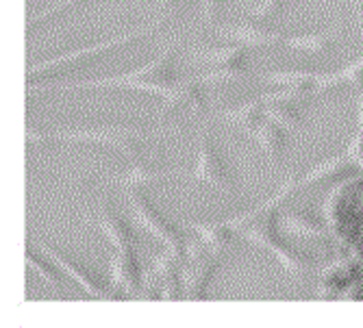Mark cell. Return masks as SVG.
<instances>
[{
	"instance_id": "obj_1",
	"label": "cell",
	"mask_w": 363,
	"mask_h": 328,
	"mask_svg": "<svg viewBox=\"0 0 363 328\" xmlns=\"http://www.w3.org/2000/svg\"><path fill=\"white\" fill-rule=\"evenodd\" d=\"M163 130H150V128H140V126H113V124H103V126H85V128H61V130H44L38 128H26V142H74V144H96L105 148H116L124 154H138L142 144L152 137L161 135Z\"/></svg>"
},
{
	"instance_id": "obj_2",
	"label": "cell",
	"mask_w": 363,
	"mask_h": 328,
	"mask_svg": "<svg viewBox=\"0 0 363 328\" xmlns=\"http://www.w3.org/2000/svg\"><path fill=\"white\" fill-rule=\"evenodd\" d=\"M279 211H268L261 217H257L255 222L246 224L240 235L246 242H252L261 248H266L268 252L274 254V259L279 261V266L283 268V272L291 278H301L305 274H311L315 270V266L309 259H305L301 252L291 250L283 239H281V231H279Z\"/></svg>"
},
{
	"instance_id": "obj_3",
	"label": "cell",
	"mask_w": 363,
	"mask_h": 328,
	"mask_svg": "<svg viewBox=\"0 0 363 328\" xmlns=\"http://www.w3.org/2000/svg\"><path fill=\"white\" fill-rule=\"evenodd\" d=\"M126 203H128L130 215H133V222L144 233H148L152 239H157L163 248H174V250L185 248L187 239L183 237V231L177 224H172L168 217H163L159 213V209L150 203L144 189H128Z\"/></svg>"
},
{
	"instance_id": "obj_4",
	"label": "cell",
	"mask_w": 363,
	"mask_h": 328,
	"mask_svg": "<svg viewBox=\"0 0 363 328\" xmlns=\"http://www.w3.org/2000/svg\"><path fill=\"white\" fill-rule=\"evenodd\" d=\"M191 181L203 183V185H207L216 191L228 193V196H235V191H238L235 176H233V172H230L222 150L216 146L209 130H205L201 142H198L196 166L191 172Z\"/></svg>"
},
{
	"instance_id": "obj_5",
	"label": "cell",
	"mask_w": 363,
	"mask_h": 328,
	"mask_svg": "<svg viewBox=\"0 0 363 328\" xmlns=\"http://www.w3.org/2000/svg\"><path fill=\"white\" fill-rule=\"evenodd\" d=\"M166 18H159L150 24H144L140 28H133V30H126L122 35L113 38V40H107V42H101V44H91V46H81V48H74V50H68L63 55H57V57H50V59H44V61H38V63H30L28 65V77H35V74H44V72H52V70H61V68H68V65H77L79 61H85V59H91V57H98L103 55L111 48H118V46H124L128 42H133L138 38H144V35H150L152 30H157Z\"/></svg>"
},
{
	"instance_id": "obj_6",
	"label": "cell",
	"mask_w": 363,
	"mask_h": 328,
	"mask_svg": "<svg viewBox=\"0 0 363 328\" xmlns=\"http://www.w3.org/2000/svg\"><path fill=\"white\" fill-rule=\"evenodd\" d=\"M203 83L194 79L174 81L161 96V113H174V111H189V113H205L207 111V96L203 91Z\"/></svg>"
},
{
	"instance_id": "obj_7",
	"label": "cell",
	"mask_w": 363,
	"mask_h": 328,
	"mask_svg": "<svg viewBox=\"0 0 363 328\" xmlns=\"http://www.w3.org/2000/svg\"><path fill=\"white\" fill-rule=\"evenodd\" d=\"M220 252H209L203 259L185 261L181 270V283H183V298L187 300H201L207 298V289L216 276L218 266L222 264Z\"/></svg>"
},
{
	"instance_id": "obj_8",
	"label": "cell",
	"mask_w": 363,
	"mask_h": 328,
	"mask_svg": "<svg viewBox=\"0 0 363 328\" xmlns=\"http://www.w3.org/2000/svg\"><path fill=\"white\" fill-rule=\"evenodd\" d=\"M98 226V231L105 235V239L116 248V250H122V252H135L140 239H138V233L135 228L130 226V222L118 211V209H111L107 205H103L98 209V213L91 217Z\"/></svg>"
},
{
	"instance_id": "obj_9",
	"label": "cell",
	"mask_w": 363,
	"mask_h": 328,
	"mask_svg": "<svg viewBox=\"0 0 363 328\" xmlns=\"http://www.w3.org/2000/svg\"><path fill=\"white\" fill-rule=\"evenodd\" d=\"M216 35L226 40V42H235L248 48H270V46H283L285 42V33L272 30L266 26H259L255 22H242V24H228L216 28Z\"/></svg>"
},
{
	"instance_id": "obj_10",
	"label": "cell",
	"mask_w": 363,
	"mask_h": 328,
	"mask_svg": "<svg viewBox=\"0 0 363 328\" xmlns=\"http://www.w3.org/2000/svg\"><path fill=\"white\" fill-rule=\"evenodd\" d=\"M35 248H38L44 256H48L65 276H70L74 283H79V287L87 293V296H91V298H103V300L118 298V296H113V293H109L105 287L98 285V281L94 278V274H91L89 270H85L83 266H77L74 261H70L68 256L61 254L59 250H55V248H50L48 244H42V242H35Z\"/></svg>"
},
{
	"instance_id": "obj_11",
	"label": "cell",
	"mask_w": 363,
	"mask_h": 328,
	"mask_svg": "<svg viewBox=\"0 0 363 328\" xmlns=\"http://www.w3.org/2000/svg\"><path fill=\"white\" fill-rule=\"evenodd\" d=\"M109 283L118 291L128 293V296H135L138 291L144 289V270L135 252L116 250L109 261Z\"/></svg>"
},
{
	"instance_id": "obj_12",
	"label": "cell",
	"mask_w": 363,
	"mask_h": 328,
	"mask_svg": "<svg viewBox=\"0 0 363 328\" xmlns=\"http://www.w3.org/2000/svg\"><path fill=\"white\" fill-rule=\"evenodd\" d=\"M248 46L228 42L226 46H207V48H191L189 59L196 63H207L211 68H235L248 70Z\"/></svg>"
},
{
	"instance_id": "obj_13",
	"label": "cell",
	"mask_w": 363,
	"mask_h": 328,
	"mask_svg": "<svg viewBox=\"0 0 363 328\" xmlns=\"http://www.w3.org/2000/svg\"><path fill=\"white\" fill-rule=\"evenodd\" d=\"M287 135H289V130L283 128L281 124L272 122V120H263L255 130H250L248 137H252L261 150L266 152L268 161H270V166L274 170L281 168V163H283V152H285V146H287Z\"/></svg>"
},
{
	"instance_id": "obj_14",
	"label": "cell",
	"mask_w": 363,
	"mask_h": 328,
	"mask_svg": "<svg viewBox=\"0 0 363 328\" xmlns=\"http://www.w3.org/2000/svg\"><path fill=\"white\" fill-rule=\"evenodd\" d=\"M279 231L296 237V239H309V242H326L328 233L326 228L305 211H281L279 215Z\"/></svg>"
},
{
	"instance_id": "obj_15",
	"label": "cell",
	"mask_w": 363,
	"mask_h": 328,
	"mask_svg": "<svg viewBox=\"0 0 363 328\" xmlns=\"http://www.w3.org/2000/svg\"><path fill=\"white\" fill-rule=\"evenodd\" d=\"M177 176H181V174L179 172H168V170H155V168L148 166V163L138 159L135 163H130V168L124 174L111 176L107 181L113 183V185H122L128 191V189H144V187H150L155 183H163V181L177 179Z\"/></svg>"
},
{
	"instance_id": "obj_16",
	"label": "cell",
	"mask_w": 363,
	"mask_h": 328,
	"mask_svg": "<svg viewBox=\"0 0 363 328\" xmlns=\"http://www.w3.org/2000/svg\"><path fill=\"white\" fill-rule=\"evenodd\" d=\"M187 226L213 252H220V254L228 252V248L233 246V239L238 235V231L228 224V220H222V222H196V220H189Z\"/></svg>"
},
{
	"instance_id": "obj_17",
	"label": "cell",
	"mask_w": 363,
	"mask_h": 328,
	"mask_svg": "<svg viewBox=\"0 0 363 328\" xmlns=\"http://www.w3.org/2000/svg\"><path fill=\"white\" fill-rule=\"evenodd\" d=\"M354 161L344 152L335 154V157H328L324 159L318 166H313L307 174H303L298 179V189H305V187H311V185H318V183H324V181H331L335 176H342L350 170H354Z\"/></svg>"
},
{
	"instance_id": "obj_18",
	"label": "cell",
	"mask_w": 363,
	"mask_h": 328,
	"mask_svg": "<svg viewBox=\"0 0 363 328\" xmlns=\"http://www.w3.org/2000/svg\"><path fill=\"white\" fill-rule=\"evenodd\" d=\"M226 124L230 126H238L240 130L248 135L250 130H255L263 120H266V103H263V98H250V101L233 107V109H226L222 111L220 115Z\"/></svg>"
},
{
	"instance_id": "obj_19",
	"label": "cell",
	"mask_w": 363,
	"mask_h": 328,
	"mask_svg": "<svg viewBox=\"0 0 363 328\" xmlns=\"http://www.w3.org/2000/svg\"><path fill=\"white\" fill-rule=\"evenodd\" d=\"M283 46L291 52L309 57H328L335 46L333 33H305V35H285Z\"/></svg>"
},
{
	"instance_id": "obj_20",
	"label": "cell",
	"mask_w": 363,
	"mask_h": 328,
	"mask_svg": "<svg viewBox=\"0 0 363 328\" xmlns=\"http://www.w3.org/2000/svg\"><path fill=\"white\" fill-rule=\"evenodd\" d=\"M320 77L322 72H315V70H277V72L255 74V79H261L263 83H270L277 87H301L313 94H318Z\"/></svg>"
},
{
	"instance_id": "obj_21",
	"label": "cell",
	"mask_w": 363,
	"mask_h": 328,
	"mask_svg": "<svg viewBox=\"0 0 363 328\" xmlns=\"http://www.w3.org/2000/svg\"><path fill=\"white\" fill-rule=\"evenodd\" d=\"M340 85H350L357 94H363V55L337 72H322L318 83V94L335 89Z\"/></svg>"
},
{
	"instance_id": "obj_22",
	"label": "cell",
	"mask_w": 363,
	"mask_h": 328,
	"mask_svg": "<svg viewBox=\"0 0 363 328\" xmlns=\"http://www.w3.org/2000/svg\"><path fill=\"white\" fill-rule=\"evenodd\" d=\"M50 261V259H48ZM52 264V261H50ZM26 266L38 274V278L40 281H44L46 285H50V287H61V274H59V268L52 264V266H48V264H44L42 259H38L35 254H26Z\"/></svg>"
},
{
	"instance_id": "obj_23",
	"label": "cell",
	"mask_w": 363,
	"mask_h": 328,
	"mask_svg": "<svg viewBox=\"0 0 363 328\" xmlns=\"http://www.w3.org/2000/svg\"><path fill=\"white\" fill-rule=\"evenodd\" d=\"M346 154L354 161V166L359 170H363V128H357V135L350 140V144L346 148Z\"/></svg>"
},
{
	"instance_id": "obj_24",
	"label": "cell",
	"mask_w": 363,
	"mask_h": 328,
	"mask_svg": "<svg viewBox=\"0 0 363 328\" xmlns=\"http://www.w3.org/2000/svg\"><path fill=\"white\" fill-rule=\"evenodd\" d=\"M285 5V0H263V3L252 11V20H268V18H272L281 7Z\"/></svg>"
},
{
	"instance_id": "obj_25",
	"label": "cell",
	"mask_w": 363,
	"mask_h": 328,
	"mask_svg": "<svg viewBox=\"0 0 363 328\" xmlns=\"http://www.w3.org/2000/svg\"><path fill=\"white\" fill-rule=\"evenodd\" d=\"M77 3H79V0H61L59 5H55V7H52V9H48L46 13H42V16H38V18H33V20L28 22V30H30V28H35L38 24H42L44 20H48V18H52V16H57V13L65 11V9H68V7L77 5Z\"/></svg>"
},
{
	"instance_id": "obj_26",
	"label": "cell",
	"mask_w": 363,
	"mask_h": 328,
	"mask_svg": "<svg viewBox=\"0 0 363 328\" xmlns=\"http://www.w3.org/2000/svg\"><path fill=\"white\" fill-rule=\"evenodd\" d=\"M224 0H203V20L205 24H213L216 18L220 16V7Z\"/></svg>"
},
{
	"instance_id": "obj_27",
	"label": "cell",
	"mask_w": 363,
	"mask_h": 328,
	"mask_svg": "<svg viewBox=\"0 0 363 328\" xmlns=\"http://www.w3.org/2000/svg\"><path fill=\"white\" fill-rule=\"evenodd\" d=\"M357 128H363V94H357Z\"/></svg>"
},
{
	"instance_id": "obj_28",
	"label": "cell",
	"mask_w": 363,
	"mask_h": 328,
	"mask_svg": "<svg viewBox=\"0 0 363 328\" xmlns=\"http://www.w3.org/2000/svg\"><path fill=\"white\" fill-rule=\"evenodd\" d=\"M354 7H357V13H359V24H361V30H363V0H354Z\"/></svg>"
},
{
	"instance_id": "obj_29",
	"label": "cell",
	"mask_w": 363,
	"mask_h": 328,
	"mask_svg": "<svg viewBox=\"0 0 363 328\" xmlns=\"http://www.w3.org/2000/svg\"><path fill=\"white\" fill-rule=\"evenodd\" d=\"M177 3H181V0H159V9L170 7V5H177Z\"/></svg>"
}]
</instances>
